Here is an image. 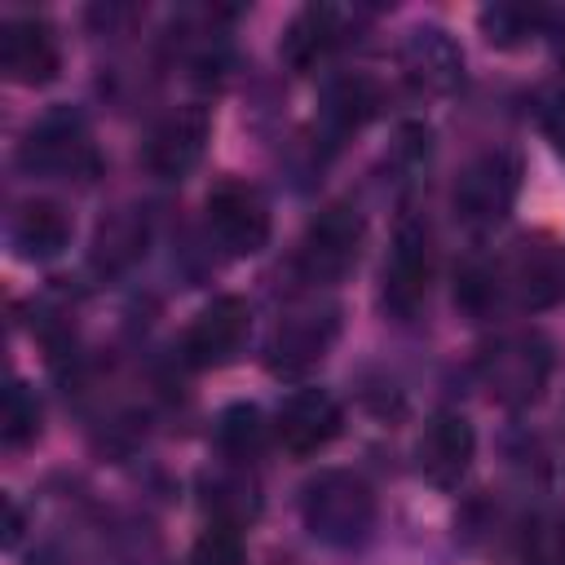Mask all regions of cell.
<instances>
[{
    "instance_id": "obj_3",
    "label": "cell",
    "mask_w": 565,
    "mask_h": 565,
    "mask_svg": "<svg viewBox=\"0 0 565 565\" xmlns=\"http://www.w3.org/2000/svg\"><path fill=\"white\" fill-rule=\"evenodd\" d=\"M494 291L499 305L521 313H539L565 300V247L552 234H521L494 260Z\"/></svg>"
},
{
    "instance_id": "obj_21",
    "label": "cell",
    "mask_w": 565,
    "mask_h": 565,
    "mask_svg": "<svg viewBox=\"0 0 565 565\" xmlns=\"http://www.w3.org/2000/svg\"><path fill=\"white\" fill-rule=\"evenodd\" d=\"M216 441L230 459H256L265 446V415L252 402H238L230 411H221L216 419Z\"/></svg>"
},
{
    "instance_id": "obj_14",
    "label": "cell",
    "mask_w": 565,
    "mask_h": 565,
    "mask_svg": "<svg viewBox=\"0 0 565 565\" xmlns=\"http://www.w3.org/2000/svg\"><path fill=\"white\" fill-rule=\"evenodd\" d=\"M0 71L9 84H22V88H40V84L57 79V71H62L57 31L31 13L4 18L0 22Z\"/></svg>"
},
{
    "instance_id": "obj_20",
    "label": "cell",
    "mask_w": 565,
    "mask_h": 565,
    "mask_svg": "<svg viewBox=\"0 0 565 565\" xmlns=\"http://www.w3.org/2000/svg\"><path fill=\"white\" fill-rule=\"evenodd\" d=\"M40 397L26 380H13L9 393H4V415H0V437H4V450H22L40 437Z\"/></svg>"
},
{
    "instance_id": "obj_10",
    "label": "cell",
    "mask_w": 565,
    "mask_h": 565,
    "mask_svg": "<svg viewBox=\"0 0 565 565\" xmlns=\"http://www.w3.org/2000/svg\"><path fill=\"white\" fill-rule=\"evenodd\" d=\"M340 335V309L335 305H296L278 318L274 335H269V371L278 375H300L309 366H318L327 358V349Z\"/></svg>"
},
{
    "instance_id": "obj_6",
    "label": "cell",
    "mask_w": 565,
    "mask_h": 565,
    "mask_svg": "<svg viewBox=\"0 0 565 565\" xmlns=\"http://www.w3.org/2000/svg\"><path fill=\"white\" fill-rule=\"evenodd\" d=\"M362 243H366V221L353 203H327L300 234V247H296V265L305 274V282L313 287H327V282H340L358 256H362Z\"/></svg>"
},
{
    "instance_id": "obj_5",
    "label": "cell",
    "mask_w": 565,
    "mask_h": 565,
    "mask_svg": "<svg viewBox=\"0 0 565 565\" xmlns=\"http://www.w3.org/2000/svg\"><path fill=\"white\" fill-rule=\"evenodd\" d=\"M433 274H437V247H433V230L424 216H402L393 230V247L384 256V274H380V305L384 313H393L397 322H411L433 291Z\"/></svg>"
},
{
    "instance_id": "obj_4",
    "label": "cell",
    "mask_w": 565,
    "mask_h": 565,
    "mask_svg": "<svg viewBox=\"0 0 565 565\" xmlns=\"http://www.w3.org/2000/svg\"><path fill=\"white\" fill-rule=\"evenodd\" d=\"M18 163L35 177H62V181H93L97 177V146L79 110L53 106L31 124V132L18 146Z\"/></svg>"
},
{
    "instance_id": "obj_15",
    "label": "cell",
    "mask_w": 565,
    "mask_h": 565,
    "mask_svg": "<svg viewBox=\"0 0 565 565\" xmlns=\"http://www.w3.org/2000/svg\"><path fill=\"white\" fill-rule=\"evenodd\" d=\"M340 428H344V415L327 388H300L274 415V437L291 459H309L327 450L340 437Z\"/></svg>"
},
{
    "instance_id": "obj_19",
    "label": "cell",
    "mask_w": 565,
    "mask_h": 565,
    "mask_svg": "<svg viewBox=\"0 0 565 565\" xmlns=\"http://www.w3.org/2000/svg\"><path fill=\"white\" fill-rule=\"evenodd\" d=\"M146 256V221L132 212H115L110 221H102L97 243H93V260L97 269H128L132 260Z\"/></svg>"
},
{
    "instance_id": "obj_7",
    "label": "cell",
    "mask_w": 565,
    "mask_h": 565,
    "mask_svg": "<svg viewBox=\"0 0 565 565\" xmlns=\"http://www.w3.org/2000/svg\"><path fill=\"white\" fill-rule=\"evenodd\" d=\"M516 190H521V163H516V154L486 150V154H477L459 172V181L450 190V203H455V216L468 230L481 234V230H494L512 212Z\"/></svg>"
},
{
    "instance_id": "obj_9",
    "label": "cell",
    "mask_w": 565,
    "mask_h": 565,
    "mask_svg": "<svg viewBox=\"0 0 565 565\" xmlns=\"http://www.w3.org/2000/svg\"><path fill=\"white\" fill-rule=\"evenodd\" d=\"M252 335V309L243 296H212L181 335V358L199 371L225 366L238 358V349Z\"/></svg>"
},
{
    "instance_id": "obj_25",
    "label": "cell",
    "mask_w": 565,
    "mask_h": 565,
    "mask_svg": "<svg viewBox=\"0 0 565 565\" xmlns=\"http://www.w3.org/2000/svg\"><path fill=\"white\" fill-rule=\"evenodd\" d=\"M539 128H543V137L552 141V150L565 159V88H552V93L539 102Z\"/></svg>"
},
{
    "instance_id": "obj_16",
    "label": "cell",
    "mask_w": 565,
    "mask_h": 565,
    "mask_svg": "<svg viewBox=\"0 0 565 565\" xmlns=\"http://www.w3.org/2000/svg\"><path fill=\"white\" fill-rule=\"evenodd\" d=\"M349 35V13L335 4H305L278 40V57L287 62V71L296 75H313L318 66L331 62V53L344 44Z\"/></svg>"
},
{
    "instance_id": "obj_12",
    "label": "cell",
    "mask_w": 565,
    "mask_h": 565,
    "mask_svg": "<svg viewBox=\"0 0 565 565\" xmlns=\"http://www.w3.org/2000/svg\"><path fill=\"white\" fill-rule=\"evenodd\" d=\"M472 459H477L472 419L463 411H450V406L433 411L424 433H419V441H415V463H419L424 481L437 486V490H459V481L468 477Z\"/></svg>"
},
{
    "instance_id": "obj_22",
    "label": "cell",
    "mask_w": 565,
    "mask_h": 565,
    "mask_svg": "<svg viewBox=\"0 0 565 565\" xmlns=\"http://www.w3.org/2000/svg\"><path fill=\"white\" fill-rule=\"evenodd\" d=\"M547 13L543 9H530V4H494V9H481V31L490 44H503V49H516L525 40H534L543 31Z\"/></svg>"
},
{
    "instance_id": "obj_26",
    "label": "cell",
    "mask_w": 565,
    "mask_h": 565,
    "mask_svg": "<svg viewBox=\"0 0 565 565\" xmlns=\"http://www.w3.org/2000/svg\"><path fill=\"white\" fill-rule=\"evenodd\" d=\"M561 62H565V40H561Z\"/></svg>"
},
{
    "instance_id": "obj_17",
    "label": "cell",
    "mask_w": 565,
    "mask_h": 565,
    "mask_svg": "<svg viewBox=\"0 0 565 565\" xmlns=\"http://www.w3.org/2000/svg\"><path fill=\"white\" fill-rule=\"evenodd\" d=\"M71 234H75V221L53 199H26L9 216V243H13V252L22 260H53V256H62L71 247Z\"/></svg>"
},
{
    "instance_id": "obj_24",
    "label": "cell",
    "mask_w": 565,
    "mask_h": 565,
    "mask_svg": "<svg viewBox=\"0 0 565 565\" xmlns=\"http://www.w3.org/2000/svg\"><path fill=\"white\" fill-rule=\"evenodd\" d=\"M190 565H243V534L234 521H216L194 539Z\"/></svg>"
},
{
    "instance_id": "obj_2",
    "label": "cell",
    "mask_w": 565,
    "mask_h": 565,
    "mask_svg": "<svg viewBox=\"0 0 565 565\" xmlns=\"http://www.w3.org/2000/svg\"><path fill=\"white\" fill-rule=\"evenodd\" d=\"M552 340L534 327H521V331H503L494 335L481 353H477V375L486 384V393L512 411L521 406H534L547 384H552Z\"/></svg>"
},
{
    "instance_id": "obj_18",
    "label": "cell",
    "mask_w": 565,
    "mask_h": 565,
    "mask_svg": "<svg viewBox=\"0 0 565 565\" xmlns=\"http://www.w3.org/2000/svg\"><path fill=\"white\" fill-rule=\"evenodd\" d=\"M375 106H380L375 84H371L366 75H344V79H335V84L327 88L322 119L331 124L335 137H349V132H358V128L375 115Z\"/></svg>"
},
{
    "instance_id": "obj_8",
    "label": "cell",
    "mask_w": 565,
    "mask_h": 565,
    "mask_svg": "<svg viewBox=\"0 0 565 565\" xmlns=\"http://www.w3.org/2000/svg\"><path fill=\"white\" fill-rule=\"evenodd\" d=\"M203 216H207V234L230 256H256V252L269 247L274 212H269L265 194L256 185H247V181L230 177V181L212 185V194L203 203Z\"/></svg>"
},
{
    "instance_id": "obj_11",
    "label": "cell",
    "mask_w": 565,
    "mask_h": 565,
    "mask_svg": "<svg viewBox=\"0 0 565 565\" xmlns=\"http://www.w3.org/2000/svg\"><path fill=\"white\" fill-rule=\"evenodd\" d=\"M207 137H212V115H207V106L185 102V106L168 110V115L150 128L141 159H146L150 177H159V181H181L185 172L199 168V159H203V150H207Z\"/></svg>"
},
{
    "instance_id": "obj_1",
    "label": "cell",
    "mask_w": 565,
    "mask_h": 565,
    "mask_svg": "<svg viewBox=\"0 0 565 565\" xmlns=\"http://www.w3.org/2000/svg\"><path fill=\"white\" fill-rule=\"evenodd\" d=\"M300 521L327 547H362L375 530V490L349 468H322L300 490Z\"/></svg>"
},
{
    "instance_id": "obj_23",
    "label": "cell",
    "mask_w": 565,
    "mask_h": 565,
    "mask_svg": "<svg viewBox=\"0 0 565 565\" xmlns=\"http://www.w3.org/2000/svg\"><path fill=\"white\" fill-rule=\"evenodd\" d=\"M521 565H565V512H534L525 521Z\"/></svg>"
},
{
    "instance_id": "obj_13",
    "label": "cell",
    "mask_w": 565,
    "mask_h": 565,
    "mask_svg": "<svg viewBox=\"0 0 565 565\" xmlns=\"http://www.w3.org/2000/svg\"><path fill=\"white\" fill-rule=\"evenodd\" d=\"M397 66H402L406 84L428 97L455 93L463 84V49L446 26H433V22H419L402 35Z\"/></svg>"
}]
</instances>
